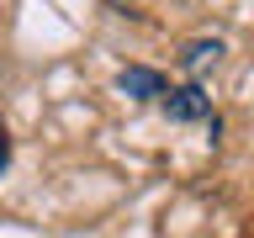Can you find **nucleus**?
Segmentation results:
<instances>
[{
	"label": "nucleus",
	"instance_id": "obj_1",
	"mask_svg": "<svg viewBox=\"0 0 254 238\" xmlns=\"http://www.w3.org/2000/svg\"><path fill=\"white\" fill-rule=\"evenodd\" d=\"M159 101H164V117H170V122H180V127H190V122H201L206 132H212V138H217V111H212V95L201 90V85H170V90L159 95Z\"/></svg>",
	"mask_w": 254,
	"mask_h": 238
},
{
	"label": "nucleus",
	"instance_id": "obj_2",
	"mask_svg": "<svg viewBox=\"0 0 254 238\" xmlns=\"http://www.w3.org/2000/svg\"><path fill=\"white\" fill-rule=\"evenodd\" d=\"M222 53H228V48H222L217 37H190V43L180 48V74H190V85H196L206 69H217V63H222Z\"/></svg>",
	"mask_w": 254,
	"mask_h": 238
},
{
	"label": "nucleus",
	"instance_id": "obj_3",
	"mask_svg": "<svg viewBox=\"0 0 254 238\" xmlns=\"http://www.w3.org/2000/svg\"><path fill=\"white\" fill-rule=\"evenodd\" d=\"M117 90H122L127 101H154V95H164L170 85H164V74H159V69H143V63H127L122 74H117Z\"/></svg>",
	"mask_w": 254,
	"mask_h": 238
},
{
	"label": "nucleus",
	"instance_id": "obj_4",
	"mask_svg": "<svg viewBox=\"0 0 254 238\" xmlns=\"http://www.w3.org/2000/svg\"><path fill=\"white\" fill-rule=\"evenodd\" d=\"M5 164H11V132L0 127V175H5Z\"/></svg>",
	"mask_w": 254,
	"mask_h": 238
}]
</instances>
